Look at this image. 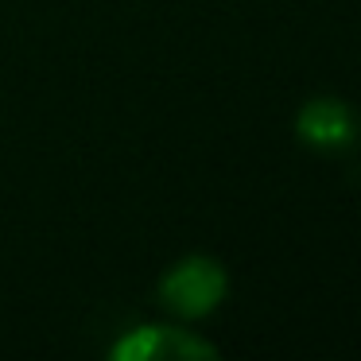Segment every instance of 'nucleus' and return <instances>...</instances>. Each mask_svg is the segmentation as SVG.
Segmentation results:
<instances>
[{
    "instance_id": "f03ea898",
    "label": "nucleus",
    "mask_w": 361,
    "mask_h": 361,
    "mask_svg": "<svg viewBox=\"0 0 361 361\" xmlns=\"http://www.w3.org/2000/svg\"><path fill=\"white\" fill-rule=\"evenodd\" d=\"M113 361H210L218 345L187 322H140L109 345Z\"/></svg>"
},
{
    "instance_id": "7ed1b4c3",
    "label": "nucleus",
    "mask_w": 361,
    "mask_h": 361,
    "mask_svg": "<svg viewBox=\"0 0 361 361\" xmlns=\"http://www.w3.org/2000/svg\"><path fill=\"white\" fill-rule=\"evenodd\" d=\"M295 136L303 148L319 152V156H338V152L353 148V140H357V117L334 94L307 97L295 113Z\"/></svg>"
},
{
    "instance_id": "f257e3e1",
    "label": "nucleus",
    "mask_w": 361,
    "mask_h": 361,
    "mask_svg": "<svg viewBox=\"0 0 361 361\" xmlns=\"http://www.w3.org/2000/svg\"><path fill=\"white\" fill-rule=\"evenodd\" d=\"M229 295V272L218 257L187 252L179 257L156 283V303L175 322H202L226 303Z\"/></svg>"
}]
</instances>
